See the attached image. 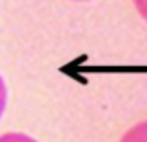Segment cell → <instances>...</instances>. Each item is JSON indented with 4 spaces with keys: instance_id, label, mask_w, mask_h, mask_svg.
Segmentation results:
<instances>
[{
    "instance_id": "3",
    "label": "cell",
    "mask_w": 147,
    "mask_h": 142,
    "mask_svg": "<svg viewBox=\"0 0 147 142\" xmlns=\"http://www.w3.org/2000/svg\"><path fill=\"white\" fill-rule=\"evenodd\" d=\"M6 105H8V90H6V82L4 78L0 76V119L6 111Z\"/></svg>"
},
{
    "instance_id": "2",
    "label": "cell",
    "mask_w": 147,
    "mask_h": 142,
    "mask_svg": "<svg viewBox=\"0 0 147 142\" xmlns=\"http://www.w3.org/2000/svg\"><path fill=\"white\" fill-rule=\"evenodd\" d=\"M0 142H39L33 136L23 134V132H6V134H0Z\"/></svg>"
},
{
    "instance_id": "5",
    "label": "cell",
    "mask_w": 147,
    "mask_h": 142,
    "mask_svg": "<svg viewBox=\"0 0 147 142\" xmlns=\"http://www.w3.org/2000/svg\"><path fill=\"white\" fill-rule=\"evenodd\" d=\"M74 2H87V0H74Z\"/></svg>"
},
{
    "instance_id": "1",
    "label": "cell",
    "mask_w": 147,
    "mask_h": 142,
    "mask_svg": "<svg viewBox=\"0 0 147 142\" xmlns=\"http://www.w3.org/2000/svg\"><path fill=\"white\" fill-rule=\"evenodd\" d=\"M120 142H147V121H141L130 130H126Z\"/></svg>"
},
{
    "instance_id": "4",
    "label": "cell",
    "mask_w": 147,
    "mask_h": 142,
    "mask_svg": "<svg viewBox=\"0 0 147 142\" xmlns=\"http://www.w3.org/2000/svg\"><path fill=\"white\" fill-rule=\"evenodd\" d=\"M134 6L138 10V14L147 22V0H134Z\"/></svg>"
}]
</instances>
